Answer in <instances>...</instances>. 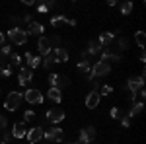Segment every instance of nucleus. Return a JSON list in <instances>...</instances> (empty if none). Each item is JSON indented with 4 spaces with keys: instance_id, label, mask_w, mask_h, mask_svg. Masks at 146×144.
<instances>
[{
    "instance_id": "1",
    "label": "nucleus",
    "mask_w": 146,
    "mask_h": 144,
    "mask_svg": "<svg viewBox=\"0 0 146 144\" xmlns=\"http://www.w3.org/2000/svg\"><path fill=\"white\" fill-rule=\"evenodd\" d=\"M22 101H23V94H20V92H10V94L6 96V101H4V109L16 111L20 107Z\"/></svg>"
},
{
    "instance_id": "2",
    "label": "nucleus",
    "mask_w": 146,
    "mask_h": 144,
    "mask_svg": "<svg viewBox=\"0 0 146 144\" xmlns=\"http://www.w3.org/2000/svg\"><path fill=\"white\" fill-rule=\"evenodd\" d=\"M27 37L29 35L25 33V29H22V27H12L10 31H8V39L14 45H25L27 43Z\"/></svg>"
},
{
    "instance_id": "3",
    "label": "nucleus",
    "mask_w": 146,
    "mask_h": 144,
    "mask_svg": "<svg viewBox=\"0 0 146 144\" xmlns=\"http://www.w3.org/2000/svg\"><path fill=\"white\" fill-rule=\"evenodd\" d=\"M111 72V64L109 62H103V60H100V62H96L94 66H92V78L96 80V78H101V76H107Z\"/></svg>"
},
{
    "instance_id": "4",
    "label": "nucleus",
    "mask_w": 146,
    "mask_h": 144,
    "mask_svg": "<svg viewBox=\"0 0 146 144\" xmlns=\"http://www.w3.org/2000/svg\"><path fill=\"white\" fill-rule=\"evenodd\" d=\"M62 136H64L62 129H60V127H56V125H53L49 131H43V138L49 140V142H60V140H62Z\"/></svg>"
},
{
    "instance_id": "5",
    "label": "nucleus",
    "mask_w": 146,
    "mask_h": 144,
    "mask_svg": "<svg viewBox=\"0 0 146 144\" xmlns=\"http://www.w3.org/2000/svg\"><path fill=\"white\" fill-rule=\"evenodd\" d=\"M49 84H51V88H56L62 92V88H66L68 84H70V80L64 74H51L49 76Z\"/></svg>"
},
{
    "instance_id": "6",
    "label": "nucleus",
    "mask_w": 146,
    "mask_h": 144,
    "mask_svg": "<svg viewBox=\"0 0 146 144\" xmlns=\"http://www.w3.org/2000/svg\"><path fill=\"white\" fill-rule=\"evenodd\" d=\"M142 88H144V74H142V76L129 78V82H127V90H129L131 94H138Z\"/></svg>"
},
{
    "instance_id": "7",
    "label": "nucleus",
    "mask_w": 146,
    "mask_h": 144,
    "mask_svg": "<svg viewBox=\"0 0 146 144\" xmlns=\"http://www.w3.org/2000/svg\"><path fill=\"white\" fill-rule=\"evenodd\" d=\"M23 100L27 101V103H43V96H41V92L39 90H35V88H31V90H25V94H23Z\"/></svg>"
},
{
    "instance_id": "8",
    "label": "nucleus",
    "mask_w": 146,
    "mask_h": 144,
    "mask_svg": "<svg viewBox=\"0 0 146 144\" xmlns=\"http://www.w3.org/2000/svg\"><path fill=\"white\" fill-rule=\"evenodd\" d=\"M37 51H39V56H47V55L53 53V47H51L49 37H39V41H37Z\"/></svg>"
},
{
    "instance_id": "9",
    "label": "nucleus",
    "mask_w": 146,
    "mask_h": 144,
    "mask_svg": "<svg viewBox=\"0 0 146 144\" xmlns=\"http://www.w3.org/2000/svg\"><path fill=\"white\" fill-rule=\"evenodd\" d=\"M33 80V70L27 66H22L20 68V72H18V84L20 86H25V84H29Z\"/></svg>"
},
{
    "instance_id": "10",
    "label": "nucleus",
    "mask_w": 146,
    "mask_h": 144,
    "mask_svg": "<svg viewBox=\"0 0 146 144\" xmlns=\"http://www.w3.org/2000/svg\"><path fill=\"white\" fill-rule=\"evenodd\" d=\"M64 119V111L60 109V107H53V109L47 111V121L53 123V125H58V123Z\"/></svg>"
},
{
    "instance_id": "11",
    "label": "nucleus",
    "mask_w": 146,
    "mask_h": 144,
    "mask_svg": "<svg viewBox=\"0 0 146 144\" xmlns=\"http://www.w3.org/2000/svg\"><path fill=\"white\" fill-rule=\"evenodd\" d=\"M94 138H96V129H94V127H86V129L80 131L78 144H90Z\"/></svg>"
},
{
    "instance_id": "12",
    "label": "nucleus",
    "mask_w": 146,
    "mask_h": 144,
    "mask_svg": "<svg viewBox=\"0 0 146 144\" xmlns=\"http://www.w3.org/2000/svg\"><path fill=\"white\" fill-rule=\"evenodd\" d=\"M100 101H101V96H100V92H96V90H92L90 94L86 96V107H88V109H96V107L100 105Z\"/></svg>"
},
{
    "instance_id": "13",
    "label": "nucleus",
    "mask_w": 146,
    "mask_h": 144,
    "mask_svg": "<svg viewBox=\"0 0 146 144\" xmlns=\"http://www.w3.org/2000/svg\"><path fill=\"white\" fill-rule=\"evenodd\" d=\"M43 31H45V25L39 22H31L29 25H27V31L25 33L27 35H37V37H43Z\"/></svg>"
},
{
    "instance_id": "14",
    "label": "nucleus",
    "mask_w": 146,
    "mask_h": 144,
    "mask_svg": "<svg viewBox=\"0 0 146 144\" xmlns=\"http://www.w3.org/2000/svg\"><path fill=\"white\" fill-rule=\"evenodd\" d=\"M43 138V129L41 127H33L31 131H27V140L29 144H37V140Z\"/></svg>"
},
{
    "instance_id": "15",
    "label": "nucleus",
    "mask_w": 146,
    "mask_h": 144,
    "mask_svg": "<svg viewBox=\"0 0 146 144\" xmlns=\"http://www.w3.org/2000/svg\"><path fill=\"white\" fill-rule=\"evenodd\" d=\"M27 134V129H25V123L20 121V123H16L14 125V129H12V136L14 138H23Z\"/></svg>"
},
{
    "instance_id": "16",
    "label": "nucleus",
    "mask_w": 146,
    "mask_h": 144,
    "mask_svg": "<svg viewBox=\"0 0 146 144\" xmlns=\"http://www.w3.org/2000/svg\"><path fill=\"white\" fill-rule=\"evenodd\" d=\"M58 23H68L70 27H74V25H76V20H70L66 16H53V18H51V25L56 27Z\"/></svg>"
},
{
    "instance_id": "17",
    "label": "nucleus",
    "mask_w": 146,
    "mask_h": 144,
    "mask_svg": "<svg viewBox=\"0 0 146 144\" xmlns=\"http://www.w3.org/2000/svg\"><path fill=\"white\" fill-rule=\"evenodd\" d=\"M53 56H55L56 62H66L68 60V51L64 47H56V49H53Z\"/></svg>"
},
{
    "instance_id": "18",
    "label": "nucleus",
    "mask_w": 146,
    "mask_h": 144,
    "mask_svg": "<svg viewBox=\"0 0 146 144\" xmlns=\"http://www.w3.org/2000/svg\"><path fill=\"white\" fill-rule=\"evenodd\" d=\"M78 70L84 74L86 80H94V78H92V64L88 62V60H80L78 62Z\"/></svg>"
},
{
    "instance_id": "19",
    "label": "nucleus",
    "mask_w": 146,
    "mask_h": 144,
    "mask_svg": "<svg viewBox=\"0 0 146 144\" xmlns=\"http://www.w3.org/2000/svg\"><path fill=\"white\" fill-rule=\"evenodd\" d=\"M100 55H101V60H103V62H109V60H113V62H121V56L115 55V53H111L109 49H103Z\"/></svg>"
},
{
    "instance_id": "20",
    "label": "nucleus",
    "mask_w": 146,
    "mask_h": 144,
    "mask_svg": "<svg viewBox=\"0 0 146 144\" xmlns=\"http://www.w3.org/2000/svg\"><path fill=\"white\" fill-rule=\"evenodd\" d=\"M113 39H115V33H111V31H103V33L100 35V39H98V43H100L101 47H109V45L113 43Z\"/></svg>"
},
{
    "instance_id": "21",
    "label": "nucleus",
    "mask_w": 146,
    "mask_h": 144,
    "mask_svg": "<svg viewBox=\"0 0 146 144\" xmlns=\"http://www.w3.org/2000/svg\"><path fill=\"white\" fill-rule=\"evenodd\" d=\"M47 98H49L51 101H55V103H60V101H62V92L56 90V88H51L49 92H47Z\"/></svg>"
},
{
    "instance_id": "22",
    "label": "nucleus",
    "mask_w": 146,
    "mask_h": 144,
    "mask_svg": "<svg viewBox=\"0 0 146 144\" xmlns=\"http://www.w3.org/2000/svg\"><path fill=\"white\" fill-rule=\"evenodd\" d=\"M101 51H103V47H101L98 41H90V45H88V55H100Z\"/></svg>"
},
{
    "instance_id": "23",
    "label": "nucleus",
    "mask_w": 146,
    "mask_h": 144,
    "mask_svg": "<svg viewBox=\"0 0 146 144\" xmlns=\"http://www.w3.org/2000/svg\"><path fill=\"white\" fill-rule=\"evenodd\" d=\"M142 109H144V103H142V101H136V103H133V107H131V111H129V115H127V117L131 119V117L138 115V113H140Z\"/></svg>"
},
{
    "instance_id": "24",
    "label": "nucleus",
    "mask_w": 146,
    "mask_h": 144,
    "mask_svg": "<svg viewBox=\"0 0 146 144\" xmlns=\"http://www.w3.org/2000/svg\"><path fill=\"white\" fill-rule=\"evenodd\" d=\"M55 64H56V60H55V56H53V53H51V55H47V56H43V68L51 70Z\"/></svg>"
},
{
    "instance_id": "25",
    "label": "nucleus",
    "mask_w": 146,
    "mask_h": 144,
    "mask_svg": "<svg viewBox=\"0 0 146 144\" xmlns=\"http://www.w3.org/2000/svg\"><path fill=\"white\" fill-rule=\"evenodd\" d=\"M135 41H136V45H138L140 49H144V43H146V33H144V31H136V33H135Z\"/></svg>"
},
{
    "instance_id": "26",
    "label": "nucleus",
    "mask_w": 146,
    "mask_h": 144,
    "mask_svg": "<svg viewBox=\"0 0 146 144\" xmlns=\"http://www.w3.org/2000/svg\"><path fill=\"white\" fill-rule=\"evenodd\" d=\"M133 8H135L133 2H123V4H121V14H123V16H129V14L133 12Z\"/></svg>"
},
{
    "instance_id": "27",
    "label": "nucleus",
    "mask_w": 146,
    "mask_h": 144,
    "mask_svg": "<svg viewBox=\"0 0 146 144\" xmlns=\"http://www.w3.org/2000/svg\"><path fill=\"white\" fill-rule=\"evenodd\" d=\"M10 66L12 64H14V66H20V64H22V55H16V53H12L10 55Z\"/></svg>"
},
{
    "instance_id": "28",
    "label": "nucleus",
    "mask_w": 146,
    "mask_h": 144,
    "mask_svg": "<svg viewBox=\"0 0 146 144\" xmlns=\"http://www.w3.org/2000/svg\"><path fill=\"white\" fill-rule=\"evenodd\" d=\"M41 62H43L41 56H33V60L29 62V66H27V68H31V70H33V68H39V66H41Z\"/></svg>"
},
{
    "instance_id": "29",
    "label": "nucleus",
    "mask_w": 146,
    "mask_h": 144,
    "mask_svg": "<svg viewBox=\"0 0 146 144\" xmlns=\"http://www.w3.org/2000/svg\"><path fill=\"white\" fill-rule=\"evenodd\" d=\"M0 74H2L4 78H10L12 76V66L10 64H4V66L0 68Z\"/></svg>"
},
{
    "instance_id": "30",
    "label": "nucleus",
    "mask_w": 146,
    "mask_h": 144,
    "mask_svg": "<svg viewBox=\"0 0 146 144\" xmlns=\"http://www.w3.org/2000/svg\"><path fill=\"white\" fill-rule=\"evenodd\" d=\"M35 119V113L31 109H25V113H23V123H29Z\"/></svg>"
},
{
    "instance_id": "31",
    "label": "nucleus",
    "mask_w": 146,
    "mask_h": 144,
    "mask_svg": "<svg viewBox=\"0 0 146 144\" xmlns=\"http://www.w3.org/2000/svg\"><path fill=\"white\" fill-rule=\"evenodd\" d=\"M109 115H111L113 119H121V117H123V113H121V109H119V107H111Z\"/></svg>"
},
{
    "instance_id": "32",
    "label": "nucleus",
    "mask_w": 146,
    "mask_h": 144,
    "mask_svg": "<svg viewBox=\"0 0 146 144\" xmlns=\"http://www.w3.org/2000/svg\"><path fill=\"white\" fill-rule=\"evenodd\" d=\"M111 92H113V86L105 84V86H101V88H100V96H101V94H103V96H109Z\"/></svg>"
},
{
    "instance_id": "33",
    "label": "nucleus",
    "mask_w": 146,
    "mask_h": 144,
    "mask_svg": "<svg viewBox=\"0 0 146 144\" xmlns=\"http://www.w3.org/2000/svg\"><path fill=\"white\" fill-rule=\"evenodd\" d=\"M6 127H8V119L4 115H0V131H6Z\"/></svg>"
},
{
    "instance_id": "34",
    "label": "nucleus",
    "mask_w": 146,
    "mask_h": 144,
    "mask_svg": "<svg viewBox=\"0 0 146 144\" xmlns=\"http://www.w3.org/2000/svg\"><path fill=\"white\" fill-rule=\"evenodd\" d=\"M37 12H39V14H47V12H49L47 4H37Z\"/></svg>"
},
{
    "instance_id": "35",
    "label": "nucleus",
    "mask_w": 146,
    "mask_h": 144,
    "mask_svg": "<svg viewBox=\"0 0 146 144\" xmlns=\"http://www.w3.org/2000/svg\"><path fill=\"white\" fill-rule=\"evenodd\" d=\"M121 127H123V129L131 127V119H129V117H121Z\"/></svg>"
},
{
    "instance_id": "36",
    "label": "nucleus",
    "mask_w": 146,
    "mask_h": 144,
    "mask_svg": "<svg viewBox=\"0 0 146 144\" xmlns=\"http://www.w3.org/2000/svg\"><path fill=\"white\" fill-rule=\"evenodd\" d=\"M23 58H25V64H27V66H29V62H31V60H33V55H31V53H29V51H25V55H23Z\"/></svg>"
},
{
    "instance_id": "37",
    "label": "nucleus",
    "mask_w": 146,
    "mask_h": 144,
    "mask_svg": "<svg viewBox=\"0 0 146 144\" xmlns=\"http://www.w3.org/2000/svg\"><path fill=\"white\" fill-rule=\"evenodd\" d=\"M119 45H121V49H129V47H127V45H129V41H127V39H125V37H119Z\"/></svg>"
},
{
    "instance_id": "38",
    "label": "nucleus",
    "mask_w": 146,
    "mask_h": 144,
    "mask_svg": "<svg viewBox=\"0 0 146 144\" xmlns=\"http://www.w3.org/2000/svg\"><path fill=\"white\" fill-rule=\"evenodd\" d=\"M0 53L2 55H10V45H2L0 47Z\"/></svg>"
},
{
    "instance_id": "39",
    "label": "nucleus",
    "mask_w": 146,
    "mask_h": 144,
    "mask_svg": "<svg viewBox=\"0 0 146 144\" xmlns=\"http://www.w3.org/2000/svg\"><path fill=\"white\" fill-rule=\"evenodd\" d=\"M2 45H6V35L4 33H0V47H2Z\"/></svg>"
},
{
    "instance_id": "40",
    "label": "nucleus",
    "mask_w": 146,
    "mask_h": 144,
    "mask_svg": "<svg viewBox=\"0 0 146 144\" xmlns=\"http://www.w3.org/2000/svg\"><path fill=\"white\" fill-rule=\"evenodd\" d=\"M25 6H35V0H23Z\"/></svg>"
},
{
    "instance_id": "41",
    "label": "nucleus",
    "mask_w": 146,
    "mask_h": 144,
    "mask_svg": "<svg viewBox=\"0 0 146 144\" xmlns=\"http://www.w3.org/2000/svg\"><path fill=\"white\" fill-rule=\"evenodd\" d=\"M144 60H146V56H144V51L140 49V62H144Z\"/></svg>"
},
{
    "instance_id": "42",
    "label": "nucleus",
    "mask_w": 146,
    "mask_h": 144,
    "mask_svg": "<svg viewBox=\"0 0 146 144\" xmlns=\"http://www.w3.org/2000/svg\"><path fill=\"white\" fill-rule=\"evenodd\" d=\"M0 144H4V142H2V140H0Z\"/></svg>"
},
{
    "instance_id": "43",
    "label": "nucleus",
    "mask_w": 146,
    "mask_h": 144,
    "mask_svg": "<svg viewBox=\"0 0 146 144\" xmlns=\"http://www.w3.org/2000/svg\"><path fill=\"white\" fill-rule=\"evenodd\" d=\"M72 144H78V142H72Z\"/></svg>"
}]
</instances>
